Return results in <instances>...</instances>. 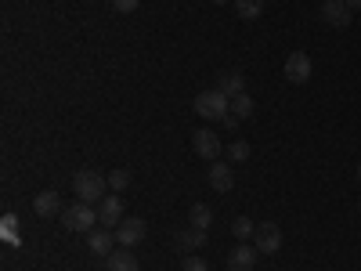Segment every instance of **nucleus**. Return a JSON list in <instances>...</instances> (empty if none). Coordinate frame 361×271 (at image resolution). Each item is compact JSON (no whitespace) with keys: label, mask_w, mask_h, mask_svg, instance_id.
Wrapping results in <instances>:
<instances>
[{"label":"nucleus","mask_w":361,"mask_h":271,"mask_svg":"<svg viewBox=\"0 0 361 271\" xmlns=\"http://www.w3.org/2000/svg\"><path fill=\"white\" fill-rule=\"evenodd\" d=\"M73 192H76L80 203H102L105 192H109V181H105V174H98V170H80V174L73 177Z\"/></svg>","instance_id":"f257e3e1"},{"label":"nucleus","mask_w":361,"mask_h":271,"mask_svg":"<svg viewBox=\"0 0 361 271\" xmlns=\"http://www.w3.org/2000/svg\"><path fill=\"white\" fill-rule=\"evenodd\" d=\"M195 112H199L202 119H224V116L231 112V98L221 95L217 87H214V90H202V95H195Z\"/></svg>","instance_id":"f03ea898"},{"label":"nucleus","mask_w":361,"mask_h":271,"mask_svg":"<svg viewBox=\"0 0 361 271\" xmlns=\"http://www.w3.org/2000/svg\"><path fill=\"white\" fill-rule=\"evenodd\" d=\"M62 224L69 228V231H94V224H98V210H90V203H73V206H66L62 210Z\"/></svg>","instance_id":"7ed1b4c3"},{"label":"nucleus","mask_w":361,"mask_h":271,"mask_svg":"<svg viewBox=\"0 0 361 271\" xmlns=\"http://www.w3.org/2000/svg\"><path fill=\"white\" fill-rule=\"evenodd\" d=\"M253 246H257V253H279V250H282V228H279V224H271V221L257 224V231H253Z\"/></svg>","instance_id":"20e7f679"},{"label":"nucleus","mask_w":361,"mask_h":271,"mask_svg":"<svg viewBox=\"0 0 361 271\" xmlns=\"http://www.w3.org/2000/svg\"><path fill=\"white\" fill-rule=\"evenodd\" d=\"M311 54L307 51H293L289 58H286V80L289 83H307L311 80Z\"/></svg>","instance_id":"39448f33"},{"label":"nucleus","mask_w":361,"mask_h":271,"mask_svg":"<svg viewBox=\"0 0 361 271\" xmlns=\"http://www.w3.org/2000/svg\"><path fill=\"white\" fill-rule=\"evenodd\" d=\"M87 246H90V253L109 257V253L119 246V239H116L112 228H94V231H87Z\"/></svg>","instance_id":"423d86ee"},{"label":"nucleus","mask_w":361,"mask_h":271,"mask_svg":"<svg viewBox=\"0 0 361 271\" xmlns=\"http://www.w3.org/2000/svg\"><path fill=\"white\" fill-rule=\"evenodd\" d=\"M145 231H148V228H145L141 217H130V221H119V224H116V239H119V246H127V250L141 243Z\"/></svg>","instance_id":"0eeeda50"},{"label":"nucleus","mask_w":361,"mask_h":271,"mask_svg":"<svg viewBox=\"0 0 361 271\" xmlns=\"http://www.w3.org/2000/svg\"><path fill=\"white\" fill-rule=\"evenodd\" d=\"M322 18L329 25H336V29H347L350 18H354V11L347 8V0H325V4H322Z\"/></svg>","instance_id":"6e6552de"},{"label":"nucleus","mask_w":361,"mask_h":271,"mask_svg":"<svg viewBox=\"0 0 361 271\" xmlns=\"http://www.w3.org/2000/svg\"><path fill=\"white\" fill-rule=\"evenodd\" d=\"M192 148H195V156H202V159H217L221 156V138L214 131H195L192 134Z\"/></svg>","instance_id":"1a4fd4ad"},{"label":"nucleus","mask_w":361,"mask_h":271,"mask_svg":"<svg viewBox=\"0 0 361 271\" xmlns=\"http://www.w3.org/2000/svg\"><path fill=\"white\" fill-rule=\"evenodd\" d=\"M119 221H123V199H119V195H105L102 206H98V224L112 228Z\"/></svg>","instance_id":"9d476101"},{"label":"nucleus","mask_w":361,"mask_h":271,"mask_svg":"<svg viewBox=\"0 0 361 271\" xmlns=\"http://www.w3.org/2000/svg\"><path fill=\"white\" fill-rule=\"evenodd\" d=\"M33 210L37 217H62V199H58V192H37L33 195Z\"/></svg>","instance_id":"9b49d317"},{"label":"nucleus","mask_w":361,"mask_h":271,"mask_svg":"<svg viewBox=\"0 0 361 271\" xmlns=\"http://www.w3.org/2000/svg\"><path fill=\"white\" fill-rule=\"evenodd\" d=\"M253 260H257V246L238 243V246L228 253V271H253Z\"/></svg>","instance_id":"f8f14e48"},{"label":"nucleus","mask_w":361,"mask_h":271,"mask_svg":"<svg viewBox=\"0 0 361 271\" xmlns=\"http://www.w3.org/2000/svg\"><path fill=\"white\" fill-rule=\"evenodd\" d=\"M217 90H221V95H228V98L246 95V80H243V73H238V69L221 73V76H217Z\"/></svg>","instance_id":"ddd939ff"},{"label":"nucleus","mask_w":361,"mask_h":271,"mask_svg":"<svg viewBox=\"0 0 361 271\" xmlns=\"http://www.w3.org/2000/svg\"><path fill=\"white\" fill-rule=\"evenodd\" d=\"M209 188L221 192V195H228V192L235 188V174H231V167H224V163H214V167H209Z\"/></svg>","instance_id":"4468645a"},{"label":"nucleus","mask_w":361,"mask_h":271,"mask_svg":"<svg viewBox=\"0 0 361 271\" xmlns=\"http://www.w3.org/2000/svg\"><path fill=\"white\" fill-rule=\"evenodd\" d=\"M105 271H141V264H137V257L123 246V250H112V253L105 257Z\"/></svg>","instance_id":"2eb2a0df"},{"label":"nucleus","mask_w":361,"mask_h":271,"mask_svg":"<svg viewBox=\"0 0 361 271\" xmlns=\"http://www.w3.org/2000/svg\"><path fill=\"white\" fill-rule=\"evenodd\" d=\"M177 246H180V250H188V253L202 250V246H206V228H195V224H188L185 231H177Z\"/></svg>","instance_id":"dca6fc26"},{"label":"nucleus","mask_w":361,"mask_h":271,"mask_svg":"<svg viewBox=\"0 0 361 271\" xmlns=\"http://www.w3.org/2000/svg\"><path fill=\"white\" fill-rule=\"evenodd\" d=\"M235 15L243 22H257L264 15V0H235Z\"/></svg>","instance_id":"f3484780"},{"label":"nucleus","mask_w":361,"mask_h":271,"mask_svg":"<svg viewBox=\"0 0 361 271\" xmlns=\"http://www.w3.org/2000/svg\"><path fill=\"white\" fill-rule=\"evenodd\" d=\"M209 221H214V210H209L206 203H192V210H188V224H195V228H209Z\"/></svg>","instance_id":"a211bd4d"},{"label":"nucleus","mask_w":361,"mask_h":271,"mask_svg":"<svg viewBox=\"0 0 361 271\" xmlns=\"http://www.w3.org/2000/svg\"><path fill=\"white\" fill-rule=\"evenodd\" d=\"M231 112H235L238 119H250V116L257 112V105H253L250 95H238V98H231Z\"/></svg>","instance_id":"6ab92c4d"},{"label":"nucleus","mask_w":361,"mask_h":271,"mask_svg":"<svg viewBox=\"0 0 361 271\" xmlns=\"http://www.w3.org/2000/svg\"><path fill=\"white\" fill-rule=\"evenodd\" d=\"M105 181H109V188H112V192H123V188L130 185V170H109Z\"/></svg>","instance_id":"aec40b11"},{"label":"nucleus","mask_w":361,"mask_h":271,"mask_svg":"<svg viewBox=\"0 0 361 271\" xmlns=\"http://www.w3.org/2000/svg\"><path fill=\"white\" fill-rule=\"evenodd\" d=\"M231 231H235V239H253L257 224H253L250 217H235V221H231Z\"/></svg>","instance_id":"412c9836"},{"label":"nucleus","mask_w":361,"mask_h":271,"mask_svg":"<svg viewBox=\"0 0 361 271\" xmlns=\"http://www.w3.org/2000/svg\"><path fill=\"white\" fill-rule=\"evenodd\" d=\"M228 159H231V163H246V159H250V145H246V141H231Z\"/></svg>","instance_id":"4be33fe9"},{"label":"nucleus","mask_w":361,"mask_h":271,"mask_svg":"<svg viewBox=\"0 0 361 271\" xmlns=\"http://www.w3.org/2000/svg\"><path fill=\"white\" fill-rule=\"evenodd\" d=\"M109 4H112V11H119V15H130V11H137L141 0H109Z\"/></svg>","instance_id":"5701e85b"},{"label":"nucleus","mask_w":361,"mask_h":271,"mask_svg":"<svg viewBox=\"0 0 361 271\" xmlns=\"http://www.w3.org/2000/svg\"><path fill=\"white\" fill-rule=\"evenodd\" d=\"M180 271H209V267H206V260H202V257H195V253H192V257H185Z\"/></svg>","instance_id":"b1692460"},{"label":"nucleus","mask_w":361,"mask_h":271,"mask_svg":"<svg viewBox=\"0 0 361 271\" xmlns=\"http://www.w3.org/2000/svg\"><path fill=\"white\" fill-rule=\"evenodd\" d=\"M15 214H4V239H11V243H15Z\"/></svg>","instance_id":"393cba45"},{"label":"nucleus","mask_w":361,"mask_h":271,"mask_svg":"<svg viewBox=\"0 0 361 271\" xmlns=\"http://www.w3.org/2000/svg\"><path fill=\"white\" fill-rule=\"evenodd\" d=\"M221 124H224V127H228V131H235V127H238V116H235V112H228V116H224V119H221Z\"/></svg>","instance_id":"a878e982"},{"label":"nucleus","mask_w":361,"mask_h":271,"mask_svg":"<svg viewBox=\"0 0 361 271\" xmlns=\"http://www.w3.org/2000/svg\"><path fill=\"white\" fill-rule=\"evenodd\" d=\"M347 8L350 11H361V0H347Z\"/></svg>","instance_id":"bb28decb"},{"label":"nucleus","mask_w":361,"mask_h":271,"mask_svg":"<svg viewBox=\"0 0 361 271\" xmlns=\"http://www.w3.org/2000/svg\"><path fill=\"white\" fill-rule=\"evenodd\" d=\"M357 181H361V163H357Z\"/></svg>","instance_id":"cd10ccee"},{"label":"nucleus","mask_w":361,"mask_h":271,"mask_svg":"<svg viewBox=\"0 0 361 271\" xmlns=\"http://www.w3.org/2000/svg\"><path fill=\"white\" fill-rule=\"evenodd\" d=\"M214 4H228V0H214Z\"/></svg>","instance_id":"c85d7f7f"},{"label":"nucleus","mask_w":361,"mask_h":271,"mask_svg":"<svg viewBox=\"0 0 361 271\" xmlns=\"http://www.w3.org/2000/svg\"><path fill=\"white\" fill-rule=\"evenodd\" d=\"M357 210H361V203H357Z\"/></svg>","instance_id":"c756f323"}]
</instances>
